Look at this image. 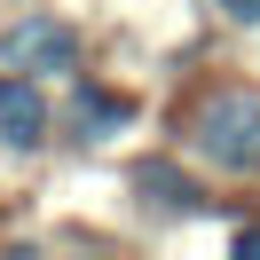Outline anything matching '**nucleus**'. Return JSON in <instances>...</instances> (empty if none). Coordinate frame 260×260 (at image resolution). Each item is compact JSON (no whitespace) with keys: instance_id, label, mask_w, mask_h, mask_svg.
<instances>
[{"instance_id":"nucleus-1","label":"nucleus","mask_w":260,"mask_h":260,"mask_svg":"<svg viewBox=\"0 0 260 260\" xmlns=\"http://www.w3.org/2000/svg\"><path fill=\"white\" fill-rule=\"evenodd\" d=\"M189 142H197V158L229 166V174H252L260 166V95H244V87L205 95L189 118Z\"/></svg>"},{"instance_id":"nucleus-2","label":"nucleus","mask_w":260,"mask_h":260,"mask_svg":"<svg viewBox=\"0 0 260 260\" xmlns=\"http://www.w3.org/2000/svg\"><path fill=\"white\" fill-rule=\"evenodd\" d=\"M0 63L8 71H71L79 63V32L55 24V16H24V24L0 32Z\"/></svg>"},{"instance_id":"nucleus-3","label":"nucleus","mask_w":260,"mask_h":260,"mask_svg":"<svg viewBox=\"0 0 260 260\" xmlns=\"http://www.w3.org/2000/svg\"><path fill=\"white\" fill-rule=\"evenodd\" d=\"M0 142L8 150H40L48 142V95L32 87V71H8L0 79Z\"/></svg>"},{"instance_id":"nucleus-4","label":"nucleus","mask_w":260,"mask_h":260,"mask_svg":"<svg viewBox=\"0 0 260 260\" xmlns=\"http://www.w3.org/2000/svg\"><path fill=\"white\" fill-rule=\"evenodd\" d=\"M134 118V103L126 95H111V87H71V111H63V126H71V142H111L118 126Z\"/></svg>"},{"instance_id":"nucleus-5","label":"nucleus","mask_w":260,"mask_h":260,"mask_svg":"<svg viewBox=\"0 0 260 260\" xmlns=\"http://www.w3.org/2000/svg\"><path fill=\"white\" fill-rule=\"evenodd\" d=\"M134 197H142L150 213H197V205H205V197H197V181L174 174L166 158H142V166H134Z\"/></svg>"},{"instance_id":"nucleus-6","label":"nucleus","mask_w":260,"mask_h":260,"mask_svg":"<svg viewBox=\"0 0 260 260\" xmlns=\"http://www.w3.org/2000/svg\"><path fill=\"white\" fill-rule=\"evenodd\" d=\"M221 8H229L237 24H260V0H221Z\"/></svg>"},{"instance_id":"nucleus-7","label":"nucleus","mask_w":260,"mask_h":260,"mask_svg":"<svg viewBox=\"0 0 260 260\" xmlns=\"http://www.w3.org/2000/svg\"><path fill=\"white\" fill-rule=\"evenodd\" d=\"M237 260H260V229H237Z\"/></svg>"}]
</instances>
